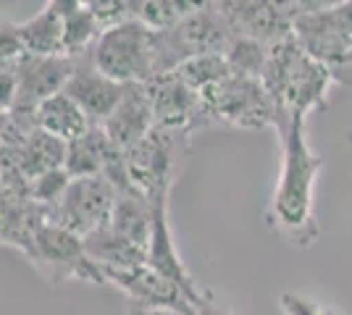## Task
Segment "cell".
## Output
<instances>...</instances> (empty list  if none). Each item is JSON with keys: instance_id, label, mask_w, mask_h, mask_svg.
Listing matches in <instances>:
<instances>
[{"instance_id": "cell-1", "label": "cell", "mask_w": 352, "mask_h": 315, "mask_svg": "<svg viewBox=\"0 0 352 315\" xmlns=\"http://www.w3.org/2000/svg\"><path fill=\"white\" fill-rule=\"evenodd\" d=\"M281 142V174L271 197V224L279 226L281 234L310 247L318 240L316 224V181L323 168V158L316 155L305 135V119L279 116L276 126Z\"/></svg>"}, {"instance_id": "cell-2", "label": "cell", "mask_w": 352, "mask_h": 315, "mask_svg": "<svg viewBox=\"0 0 352 315\" xmlns=\"http://www.w3.org/2000/svg\"><path fill=\"white\" fill-rule=\"evenodd\" d=\"M334 82L337 79L331 69L308 56L294 34L268 45L263 84L279 116L308 119L313 110H321L326 105V92Z\"/></svg>"}, {"instance_id": "cell-3", "label": "cell", "mask_w": 352, "mask_h": 315, "mask_svg": "<svg viewBox=\"0 0 352 315\" xmlns=\"http://www.w3.org/2000/svg\"><path fill=\"white\" fill-rule=\"evenodd\" d=\"M155 30L129 16L111 27H103L100 37L92 45L95 66L121 84L150 82L155 79Z\"/></svg>"}, {"instance_id": "cell-4", "label": "cell", "mask_w": 352, "mask_h": 315, "mask_svg": "<svg viewBox=\"0 0 352 315\" xmlns=\"http://www.w3.org/2000/svg\"><path fill=\"white\" fill-rule=\"evenodd\" d=\"M292 34L308 56L331 69L337 82L352 84V0L316 14H297Z\"/></svg>"}, {"instance_id": "cell-5", "label": "cell", "mask_w": 352, "mask_h": 315, "mask_svg": "<svg viewBox=\"0 0 352 315\" xmlns=\"http://www.w3.org/2000/svg\"><path fill=\"white\" fill-rule=\"evenodd\" d=\"M203 95L208 124H226L239 129H274L276 126V105L265 90L263 79L232 74L223 76L219 84L208 87Z\"/></svg>"}, {"instance_id": "cell-6", "label": "cell", "mask_w": 352, "mask_h": 315, "mask_svg": "<svg viewBox=\"0 0 352 315\" xmlns=\"http://www.w3.org/2000/svg\"><path fill=\"white\" fill-rule=\"evenodd\" d=\"M30 260L53 284L69 281V279L89 281V284H105L103 270L89 257L85 240L63 226L50 224V221H45L34 231Z\"/></svg>"}, {"instance_id": "cell-7", "label": "cell", "mask_w": 352, "mask_h": 315, "mask_svg": "<svg viewBox=\"0 0 352 315\" xmlns=\"http://www.w3.org/2000/svg\"><path fill=\"white\" fill-rule=\"evenodd\" d=\"M187 139L190 137L153 129L137 145L124 150V171H126L129 184L147 200L171 195L176 179V158L182 155Z\"/></svg>"}, {"instance_id": "cell-8", "label": "cell", "mask_w": 352, "mask_h": 315, "mask_svg": "<svg viewBox=\"0 0 352 315\" xmlns=\"http://www.w3.org/2000/svg\"><path fill=\"white\" fill-rule=\"evenodd\" d=\"M118 189L105 174L74 176L66 192L47 208V221L69 229L79 237H87L98 226L111 221Z\"/></svg>"}, {"instance_id": "cell-9", "label": "cell", "mask_w": 352, "mask_h": 315, "mask_svg": "<svg viewBox=\"0 0 352 315\" xmlns=\"http://www.w3.org/2000/svg\"><path fill=\"white\" fill-rule=\"evenodd\" d=\"M76 56H37L24 53L16 60V100L8 113V119L21 126H34V110L53 97L56 92H63L66 82L74 74Z\"/></svg>"}, {"instance_id": "cell-10", "label": "cell", "mask_w": 352, "mask_h": 315, "mask_svg": "<svg viewBox=\"0 0 352 315\" xmlns=\"http://www.w3.org/2000/svg\"><path fill=\"white\" fill-rule=\"evenodd\" d=\"M105 284L116 286L129 300V315H192L195 302L147 263L134 268H103Z\"/></svg>"}, {"instance_id": "cell-11", "label": "cell", "mask_w": 352, "mask_h": 315, "mask_svg": "<svg viewBox=\"0 0 352 315\" xmlns=\"http://www.w3.org/2000/svg\"><path fill=\"white\" fill-rule=\"evenodd\" d=\"M145 84L150 92V103H153L155 129L192 137L197 129L210 126L206 116V105H203V95L192 90L187 82H182L174 71L155 76Z\"/></svg>"}, {"instance_id": "cell-12", "label": "cell", "mask_w": 352, "mask_h": 315, "mask_svg": "<svg viewBox=\"0 0 352 315\" xmlns=\"http://www.w3.org/2000/svg\"><path fill=\"white\" fill-rule=\"evenodd\" d=\"M147 266L166 276L168 281H174L195 305H200L208 294L206 286L195 281L190 268L184 266V260L176 250L174 231L168 224V197L153 200V229H150V242H147Z\"/></svg>"}, {"instance_id": "cell-13", "label": "cell", "mask_w": 352, "mask_h": 315, "mask_svg": "<svg viewBox=\"0 0 352 315\" xmlns=\"http://www.w3.org/2000/svg\"><path fill=\"white\" fill-rule=\"evenodd\" d=\"M124 87H126V84L111 79V76L103 74V71L95 66L92 50H87V53H79V56H76L74 74H72V79L66 82L63 92L87 113L89 119H92V124H103V121L113 113V108L118 105V100H121Z\"/></svg>"}, {"instance_id": "cell-14", "label": "cell", "mask_w": 352, "mask_h": 315, "mask_svg": "<svg viewBox=\"0 0 352 315\" xmlns=\"http://www.w3.org/2000/svg\"><path fill=\"white\" fill-rule=\"evenodd\" d=\"M100 126L121 152L129 150L142 137L150 135L155 129V116H153V103H150V92H147L145 82L126 84L113 113Z\"/></svg>"}, {"instance_id": "cell-15", "label": "cell", "mask_w": 352, "mask_h": 315, "mask_svg": "<svg viewBox=\"0 0 352 315\" xmlns=\"http://www.w3.org/2000/svg\"><path fill=\"white\" fill-rule=\"evenodd\" d=\"M118 155H121V150L111 142V137L105 135L103 126L95 124L82 137L66 142L63 168L72 176H95V174H105L108 165L113 163Z\"/></svg>"}, {"instance_id": "cell-16", "label": "cell", "mask_w": 352, "mask_h": 315, "mask_svg": "<svg viewBox=\"0 0 352 315\" xmlns=\"http://www.w3.org/2000/svg\"><path fill=\"white\" fill-rule=\"evenodd\" d=\"M85 240L89 257L103 268H134L147 263V247L140 242L124 237L111 224L98 226L95 231H89Z\"/></svg>"}, {"instance_id": "cell-17", "label": "cell", "mask_w": 352, "mask_h": 315, "mask_svg": "<svg viewBox=\"0 0 352 315\" xmlns=\"http://www.w3.org/2000/svg\"><path fill=\"white\" fill-rule=\"evenodd\" d=\"M34 126L47 135L58 137L60 142H72L95 124L66 92H56L34 110Z\"/></svg>"}, {"instance_id": "cell-18", "label": "cell", "mask_w": 352, "mask_h": 315, "mask_svg": "<svg viewBox=\"0 0 352 315\" xmlns=\"http://www.w3.org/2000/svg\"><path fill=\"white\" fill-rule=\"evenodd\" d=\"M16 30H19V40H21L24 53H37V56L66 53V24L47 3L37 16L16 24Z\"/></svg>"}, {"instance_id": "cell-19", "label": "cell", "mask_w": 352, "mask_h": 315, "mask_svg": "<svg viewBox=\"0 0 352 315\" xmlns=\"http://www.w3.org/2000/svg\"><path fill=\"white\" fill-rule=\"evenodd\" d=\"M223 58H226L229 69H232L234 74L263 79L265 60H268V45L261 43V40H255V37L234 34L232 43L223 50Z\"/></svg>"}, {"instance_id": "cell-20", "label": "cell", "mask_w": 352, "mask_h": 315, "mask_svg": "<svg viewBox=\"0 0 352 315\" xmlns=\"http://www.w3.org/2000/svg\"><path fill=\"white\" fill-rule=\"evenodd\" d=\"M182 82H187L192 90L206 92L208 87L219 84L223 76L232 74L229 63L223 58V53H210V56H197V58L184 60L174 71Z\"/></svg>"}, {"instance_id": "cell-21", "label": "cell", "mask_w": 352, "mask_h": 315, "mask_svg": "<svg viewBox=\"0 0 352 315\" xmlns=\"http://www.w3.org/2000/svg\"><path fill=\"white\" fill-rule=\"evenodd\" d=\"M82 3L103 27H111V24L124 21V19L132 16L129 0H82Z\"/></svg>"}, {"instance_id": "cell-22", "label": "cell", "mask_w": 352, "mask_h": 315, "mask_svg": "<svg viewBox=\"0 0 352 315\" xmlns=\"http://www.w3.org/2000/svg\"><path fill=\"white\" fill-rule=\"evenodd\" d=\"M279 305L284 315H334L331 307H323L318 302L308 300L302 294H294V292H284L279 297Z\"/></svg>"}, {"instance_id": "cell-23", "label": "cell", "mask_w": 352, "mask_h": 315, "mask_svg": "<svg viewBox=\"0 0 352 315\" xmlns=\"http://www.w3.org/2000/svg\"><path fill=\"white\" fill-rule=\"evenodd\" d=\"M192 315H234V313H232V310H229L221 300H216V294L208 289V294L203 297V302H200V305H195Z\"/></svg>"}, {"instance_id": "cell-24", "label": "cell", "mask_w": 352, "mask_h": 315, "mask_svg": "<svg viewBox=\"0 0 352 315\" xmlns=\"http://www.w3.org/2000/svg\"><path fill=\"white\" fill-rule=\"evenodd\" d=\"M342 3H347V0H294V11L297 14H316V11H326V8H334Z\"/></svg>"}, {"instance_id": "cell-25", "label": "cell", "mask_w": 352, "mask_h": 315, "mask_svg": "<svg viewBox=\"0 0 352 315\" xmlns=\"http://www.w3.org/2000/svg\"><path fill=\"white\" fill-rule=\"evenodd\" d=\"M6 121H8V113H0V135H3V126H6Z\"/></svg>"}]
</instances>
